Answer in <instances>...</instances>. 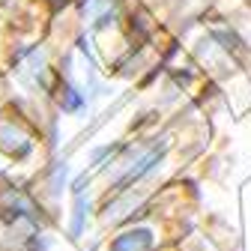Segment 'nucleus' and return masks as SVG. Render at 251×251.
<instances>
[{
    "instance_id": "nucleus-1",
    "label": "nucleus",
    "mask_w": 251,
    "mask_h": 251,
    "mask_svg": "<svg viewBox=\"0 0 251 251\" xmlns=\"http://www.w3.org/2000/svg\"><path fill=\"white\" fill-rule=\"evenodd\" d=\"M152 245V233L150 230H129V233H120L111 242V251H147Z\"/></svg>"
}]
</instances>
